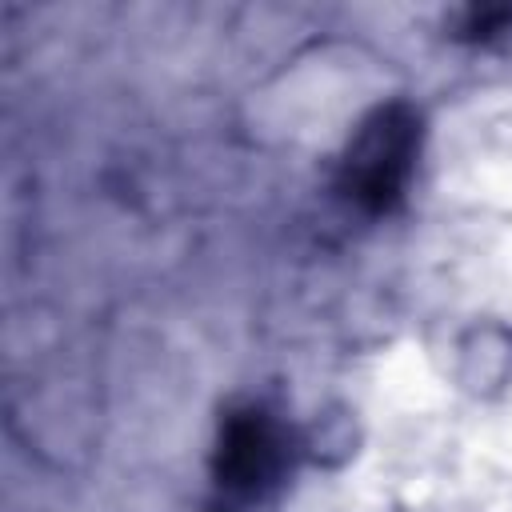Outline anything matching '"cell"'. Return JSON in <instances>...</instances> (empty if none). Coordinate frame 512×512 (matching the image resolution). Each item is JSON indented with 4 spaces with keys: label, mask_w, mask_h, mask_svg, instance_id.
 <instances>
[{
    "label": "cell",
    "mask_w": 512,
    "mask_h": 512,
    "mask_svg": "<svg viewBox=\"0 0 512 512\" xmlns=\"http://www.w3.org/2000/svg\"><path fill=\"white\" fill-rule=\"evenodd\" d=\"M416 156V116L400 104L380 108L344 156V192L364 208H388Z\"/></svg>",
    "instance_id": "obj_1"
},
{
    "label": "cell",
    "mask_w": 512,
    "mask_h": 512,
    "mask_svg": "<svg viewBox=\"0 0 512 512\" xmlns=\"http://www.w3.org/2000/svg\"><path fill=\"white\" fill-rule=\"evenodd\" d=\"M276 464V440H272V428L248 412V416H236L224 432V444H220V484L228 488H256Z\"/></svg>",
    "instance_id": "obj_2"
}]
</instances>
